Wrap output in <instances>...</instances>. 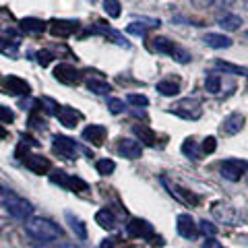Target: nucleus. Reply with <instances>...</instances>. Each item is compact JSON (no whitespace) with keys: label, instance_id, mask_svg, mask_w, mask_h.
<instances>
[{"label":"nucleus","instance_id":"7","mask_svg":"<svg viewBox=\"0 0 248 248\" xmlns=\"http://www.w3.org/2000/svg\"><path fill=\"white\" fill-rule=\"evenodd\" d=\"M248 170V161L246 159H226L221 164V176L226 180H232V182H238L240 178L246 174Z\"/></svg>","mask_w":248,"mask_h":248},{"label":"nucleus","instance_id":"29","mask_svg":"<svg viewBox=\"0 0 248 248\" xmlns=\"http://www.w3.org/2000/svg\"><path fill=\"white\" fill-rule=\"evenodd\" d=\"M205 89L209 91V93H219L221 91V77L219 75H209L207 79H205Z\"/></svg>","mask_w":248,"mask_h":248},{"label":"nucleus","instance_id":"32","mask_svg":"<svg viewBox=\"0 0 248 248\" xmlns=\"http://www.w3.org/2000/svg\"><path fill=\"white\" fill-rule=\"evenodd\" d=\"M147 27L149 25H143V23H130V25H126V33L137 35V37H145L147 35Z\"/></svg>","mask_w":248,"mask_h":248},{"label":"nucleus","instance_id":"31","mask_svg":"<svg viewBox=\"0 0 248 248\" xmlns=\"http://www.w3.org/2000/svg\"><path fill=\"white\" fill-rule=\"evenodd\" d=\"M215 66H217V68H223V71H228V73H234V75H248V68L230 64V62H223V60H217Z\"/></svg>","mask_w":248,"mask_h":248},{"label":"nucleus","instance_id":"40","mask_svg":"<svg viewBox=\"0 0 248 248\" xmlns=\"http://www.w3.org/2000/svg\"><path fill=\"white\" fill-rule=\"evenodd\" d=\"M15 50H17V44L11 46L6 40H0V52H15Z\"/></svg>","mask_w":248,"mask_h":248},{"label":"nucleus","instance_id":"45","mask_svg":"<svg viewBox=\"0 0 248 248\" xmlns=\"http://www.w3.org/2000/svg\"><path fill=\"white\" fill-rule=\"evenodd\" d=\"M244 4H246V9H248V0H244Z\"/></svg>","mask_w":248,"mask_h":248},{"label":"nucleus","instance_id":"11","mask_svg":"<svg viewBox=\"0 0 248 248\" xmlns=\"http://www.w3.org/2000/svg\"><path fill=\"white\" fill-rule=\"evenodd\" d=\"M2 89H4V93H9V95H29V91H31L29 83L15 75H9L2 81Z\"/></svg>","mask_w":248,"mask_h":248},{"label":"nucleus","instance_id":"23","mask_svg":"<svg viewBox=\"0 0 248 248\" xmlns=\"http://www.w3.org/2000/svg\"><path fill=\"white\" fill-rule=\"evenodd\" d=\"M217 25H219L221 29H226V31H236V29H240V25H242V19H240L238 15L223 13L221 17L217 19Z\"/></svg>","mask_w":248,"mask_h":248},{"label":"nucleus","instance_id":"34","mask_svg":"<svg viewBox=\"0 0 248 248\" xmlns=\"http://www.w3.org/2000/svg\"><path fill=\"white\" fill-rule=\"evenodd\" d=\"M199 232L203 236H209V238H213L215 234H217V228L213 226V223H209L207 219H203V221H199Z\"/></svg>","mask_w":248,"mask_h":248},{"label":"nucleus","instance_id":"36","mask_svg":"<svg viewBox=\"0 0 248 248\" xmlns=\"http://www.w3.org/2000/svg\"><path fill=\"white\" fill-rule=\"evenodd\" d=\"M201 149H203L205 153H213L217 149V141H215V137H207L203 145H201Z\"/></svg>","mask_w":248,"mask_h":248},{"label":"nucleus","instance_id":"43","mask_svg":"<svg viewBox=\"0 0 248 248\" xmlns=\"http://www.w3.org/2000/svg\"><path fill=\"white\" fill-rule=\"evenodd\" d=\"M102 248H114V242L112 240H106V242L102 244Z\"/></svg>","mask_w":248,"mask_h":248},{"label":"nucleus","instance_id":"39","mask_svg":"<svg viewBox=\"0 0 248 248\" xmlns=\"http://www.w3.org/2000/svg\"><path fill=\"white\" fill-rule=\"evenodd\" d=\"M232 2H234V0H207V4L213 6V9H228Z\"/></svg>","mask_w":248,"mask_h":248},{"label":"nucleus","instance_id":"14","mask_svg":"<svg viewBox=\"0 0 248 248\" xmlns=\"http://www.w3.org/2000/svg\"><path fill=\"white\" fill-rule=\"evenodd\" d=\"M106 137H108V128L102 126V124H89V126L83 130V141H87L95 147H102Z\"/></svg>","mask_w":248,"mask_h":248},{"label":"nucleus","instance_id":"16","mask_svg":"<svg viewBox=\"0 0 248 248\" xmlns=\"http://www.w3.org/2000/svg\"><path fill=\"white\" fill-rule=\"evenodd\" d=\"M21 161L25 164V168H29L33 174H48V170H50V161L46 159V157H42V155H29V153H25L21 157Z\"/></svg>","mask_w":248,"mask_h":248},{"label":"nucleus","instance_id":"5","mask_svg":"<svg viewBox=\"0 0 248 248\" xmlns=\"http://www.w3.org/2000/svg\"><path fill=\"white\" fill-rule=\"evenodd\" d=\"M153 50L159 52V54H168V56H174L178 62H188L190 60V54L184 52L182 48H178L174 42L166 40V37H155L153 40Z\"/></svg>","mask_w":248,"mask_h":248},{"label":"nucleus","instance_id":"17","mask_svg":"<svg viewBox=\"0 0 248 248\" xmlns=\"http://www.w3.org/2000/svg\"><path fill=\"white\" fill-rule=\"evenodd\" d=\"M54 151L60 153L62 157H66V159H73L77 155V145H75L73 139L56 135V137H54Z\"/></svg>","mask_w":248,"mask_h":248},{"label":"nucleus","instance_id":"2","mask_svg":"<svg viewBox=\"0 0 248 248\" xmlns=\"http://www.w3.org/2000/svg\"><path fill=\"white\" fill-rule=\"evenodd\" d=\"M0 205L4 207V211H9L13 217H17V219L27 221L29 217H33V205L13 190L0 188Z\"/></svg>","mask_w":248,"mask_h":248},{"label":"nucleus","instance_id":"20","mask_svg":"<svg viewBox=\"0 0 248 248\" xmlns=\"http://www.w3.org/2000/svg\"><path fill=\"white\" fill-rule=\"evenodd\" d=\"M203 42L209 46V48L223 50V48H230V46H232V37L223 35V33H207L203 37Z\"/></svg>","mask_w":248,"mask_h":248},{"label":"nucleus","instance_id":"22","mask_svg":"<svg viewBox=\"0 0 248 248\" xmlns=\"http://www.w3.org/2000/svg\"><path fill=\"white\" fill-rule=\"evenodd\" d=\"M155 89L166 97H174V95L180 93V83L174 81V79H164V81H159L157 85H155Z\"/></svg>","mask_w":248,"mask_h":248},{"label":"nucleus","instance_id":"13","mask_svg":"<svg viewBox=\"0 0 248 248\" xmlns=\"http://www.w3.org/2000/svg\"><path fill=\"white\" fill-rule=\"evenodd\" d=\"M56 118H58V122L62 124V126L75 128L77 124L83 120V114L77 112L75 108H71V106H60L58 110H56Z\"/></svg>","mask_w":248,"mask_h":248},{"label":"nucleus","instance_id":"15","mask_svg":"<svg viewBox=\"0 0 248 248\" xmlns=\"http://www.w3.org/2000/svg\"><path fill=\"white\" fill-rule=\"evenodd\" d=\"M126 232H128V236H133V238H153V240H159L157 236L153 234L151 223H147L143 219H133L126 226Z\"/></svg>","mask_w":248,"mask_h":248},{"label":"nucleus","instance_id":"4","mask_svg":"<svg viewBox=\"0 0 248 248\" xmlns=\"http://www.w3.org/2000/svg\"><path fill=\"white\" fill-rule=\"evenodd\" d=\"M211 215L219 223H226V226H236V221H238L236 207L230 205L228 201H217V203H213L211 205Z\"/></svg>","mask_w":248,"mask_h":248},{"label":"nucleus","instance_id":"21","mask_svg":"<svg viewBox=\"0 0 248 248\" xmlns=\"http://www.w3.org/2000/svg\"><path fill=\"white\" fill-rule=\"evenodd\" d=\"M133 133L141 139L145 145H149V147H155V143H157V135H155L149 126H145V124H135Z\"/></svg>","mask_w":248,"mask_h":248},{"label":"nucleus","instance_id":"19","mask_svg":"<svg viewBox=\"0 0 248 248\" xmlns=\"http://www.w3.org/2000/svg\"><path fill=\"white\" fill-rule=\"evenodd\" d=\"M64 217H66L68 226H71V230H73V234L79 238V240H87V226L83 223L81 217H77L73 211H66Z\"/></svg>","mask_w":248,"mask_h":248},{"label":"nucleus","instance_id":"35","mask_svg":"<svg viewBox=\"0 0 248 248\" xmlns=\"http://www.w3.org/2000/svg\"><path fill=\"white\" fill-rule=\"evenodd\" d=\"M108 110L112 114H120V112H124V102L122 99H116V97H108Z\"/></svg>","mask_w":248,"mask_h":248},{"label":"nucleus","instance_id":"10","mask_svg":"<svg viewBox=\"0 0 248 248\" xmlns=\"http://www.w3.org/2000/svg\"><path fill=\"white\" fill-rule=\"evenodd\" d=\"M244 122H246L244 114H240V112H232V114H228L226 118H223L219 130H221L223 135H228V137H234V135H238L240 130L244 128Z\"/></svg>","mask_w":248,"mask_h":248},{"label":"nucleus","instance_id":"3","mask_svg":"<svg viewBox=\"0 0 248 248\" xmlns=\"http://www.w3.org/2000/svg\"><path fill=\"white\" fill-rule=\"evenodd\" d=\"M170 112L176 114V116H180V118H184V120H199L201 114H203V108H201L199 99L186 97V99H180L178 104H174Z\"/></svg>","mask_w":248,"mask_h":248},{"label":"nucleus","instance_id":"42","mask_svg":"<svg viewBox=\"0 0 248 248\" xmlns=\"http://www.w3.org/2000/svg\"><path fill=\"white\" fill-rule=\"evenodd\" d=\"M56 248H81V246H77V244H71V242H62V244H58Z\"/></svg>","mask_w":248,"mask_h":248},{"label":"nucleus","instance_id":"24","mask_svg":"<svg viewBox=\"0 0 248 248\" xmlns=\"http://www.w3.org/2000/svg\"><path fill=\"white\" fill-rule=\"evenodd\" d=\"M95 223L99 228L104 230H114L116 228V217L112 211H108V209H102V211L95 213Z\"/></svg>","mask_w":248,"mask_h":248},{"label":"nucleus","instance_id":"46","mask_svg":"<svg viewBox=\"0 0 248 248\" xmlns=\"http://www.w3.org/2000/svg\"><path fill=\"white\" fill-rule=\"evenodd\" d=\"M89 2H93V0H89Z\"/></svg>","mask_w":248,"mask_h":248},{"label":"nucleus","instance_id":"28","mask_svg":"<svg viewBox=\"0 0 248 248\" xmlns=\"http://www.w3.org/2000/svg\"><path fill=\"white\" fill-rule=\"evenodd\" d=\"M182 153L186 155V157H190V159H199L201 157V151H199V147H197V143L192 141V139H186V141L182 143Z\"/></svg>","mask_w":248,"mask_h":248},{"label":"nucleus","instance_id":"25","mask_svg":"<svg viewBox=\"0 0 248 248\" xmlns=\"http://www.w3.org/2000/svg\"><path fill=\"white\" fill-rule=\"evenodd\" d=\"M21 27L29 31V33H42V31L46 29V23L42 19H35V17H27L21 21Z\"/></svg>","mask_w":248,"mask_h":248},{"label":"nucleus","instance_id":"44","mask_svg":"<svg viewBox=\"0 0 248 248\" xmlns=\"http://www.w3.org/2000/svg\"><path fill=\"white\" fill-rule=\"evenodd\" d=\"M6 137V130L4 128H0V139H4Z\"/></svg>","mask_w":248,"mask_h":248},{"label":"nucleus","instance_id":"37","mask_svg":"<svg viewBox=\"0 0 248 248\" xmlns=\"http://www.w3.org/2000/svg\"><path fill=\"white\" fill-rule=\"evenodd\" d=\"M15 120V114L9 110V108H4V106H0V122H13Z\"/></svg>","mask_w":248,"mask_h":248},{"label":"nucleus","instance_id":"26","mask_svg":"<svg viewBox=\"0 0 248 248\" xmlns=\"http://www.w3.org/2000/svg\"><path fill=\"white\" fill-rule=\"evenodd\" d=\"M85 85H87V89H89V91L97 93V95H108V93L112 91L110 85H108L106 81H99V79H89Z\"/></svg>","mask_w":248,"mask_h":248},{"label":"nucleus","instance_id":"41","mask_svg":"<svg viewBox=\"0 0 248 248\" xmlns=\"http://www.w3.org/2000/svg\"><path fill=\"white\" fill-rule=\"evenodd\" d=\"M203 248H221V244L217 242V240H213V238H207L205 244H203Z\"/></svg>","mask_w":248,"mask_h":248},{"label":"nucleus","instance_id":"1","mask_svg":"<svg viewBox=\"0 0 248 248\" xmlns=\"http://www.w3.org/2000/svg\"><path fill=\"white\" fill-rule=\"evenodd\" d=\"M25 232L40 244H50L62 238L60 226L52 219H46V217H29L25 221Z\"/></svg>","mask_w":248,"mask_h":248},{"label":"nucleus","instance_id":"30","mask_svg":"<svg viewBox=\"0 0 248 248\" xmlns=\"http://www.w3.org/2000/svg\"><path fill=\"white\" fill-rule=\"evenodd\" d=\"M95 170H97V174H102V176H110L116 170V164H114V159H97Z\"/></svg>","mask_w":248,"mask_h":248},{"label":"nucleus","instance_id":"6","mask_svg":"<svg viewBox=\"0 0 248 248\" xmlns=\"http://www.w3.org/2000/svg\"><path fill=\"white\" fill-rule=\"evenodd\" d=\"M50 180H52L54 184L62 186V188L73 190V192H83V190H87V182L81 180V178H77V176H73V174L62 172V170H58V172H54V174L50 176Z\"/></svg>","mask_w":248,"mask_h":248},{"label":"nucleus","instance_id":"38","mask_svg":"<svg viewBox=\"0 0 248 248\" xmlns=\"http://www.w3.org/2000/svg\"><path fill=\"white\" fill-rule=\"evenodd\" d=\"M37 62H40L42 66H48L50 62H52V54L48 50H42V52H37Z\"/></svg>","mask_w":248,"mask_h":248},{"label":"nucleus","instance_id":"9","mask_svg":"<svg viewBox=\"0 0 248 248\" xmlns=\"http://www.w3.org/2000/svg\"><path fill=\"white\" fill-rule=\"evenodd\" d=\"M54 79L60 81V83H64V85H77L81 81V73L77 71L73 64L62 62V64H58L56 68H54Z\"/></svg>","mask_w":248,"mask_h":248},{"label":"nucleus","instance_id":"18","mask_svg":"<svg viewBox=\"0 0 248 248\" xmlns=\"http://www.w3.org/2000/svg\"><path fill=\"white\" fill-rule=\"evenodd\" d=\"M118 153L122 155V157H126V159H139L141 157V153H143V147H141V143L133 141V139H120Z\"/></svg>","mask_w":248,"mask_h":248},{"label":"nucleus","instance_id":"27","mask_svg":"<svg viewBox=\"0 0 248 248\" xmlns=\"http://www.w3.org/2000/svg\"><path fill=\"white\" fill-rule=\"evenodd\" d=\"M104 11L110 19H118L122 13V4L120 0H104Z\"/></svg>","mask_w":248,"mask_h":248},{"label":"nucleus","instance_id":"8","mask_svg":"<svg viewBox=\"0 0 248 248\" xmlns=\"http://www.w3.org/2000/svg\"><path fill=\"white\" fill-rule=\"evenodd\" d=\"M176 230H178V234H180L182 238L195 240L197 234H199V223L192 219L188 213H182V215H178V219H176Z\"/></svg>","mask_w":248,"mask_h":248},{"label":"nucleus","instance_id":"12","mask_svg":"<svg viewBox=\"0 0 248 248\" xmlns=\"http://www.w3.org/2000/svg\"><path fill=\"white\" fill-rule=\"evenodd\" d=\"M48 25H50V33L54 37H71L77 31V27H79V23L66 21V19H52Z\"/></svg>","mask_w":248,"mask_h":248},{"label":"nucleus","instance_id":"33","mask_svg":"<svg viewBox=\"0 0 248 248\" xmlns=\"http://www.w3.org/2000/svg\"><path fill=\"white\" fill-rule=\"evenodd\" d=\"M126 102H128L130 106H137V108L149 106V99H147L145 95H141V93H128V95H126Z\"/></svg>","mask_w":248,"mask_h":248}]
</instances>
